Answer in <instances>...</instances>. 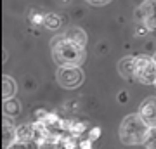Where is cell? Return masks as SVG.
<instances>
[{"label":"cell","mask_w":156,"mask_h":149,"mask_svg":"<svg viewBox=\"0 0 156 149\" xmlns=\"http://www.w3.org/2000/svg\"><path fill=\"white\" fill-rule=\"evenodd\" d=\"M146 149H156V127H151V132L144 142Z\"/></svg>","instance_id":"14"},{"label":"cell","mask_w":156,"mask_h":149,"mask_svg":"<svg viewBox=\"0 0 156 149\" xmlns=\"http://www.w3.org/2000/svg\"><path fill=\"white\" fill-rule=\"evenodd\" d=\"M62 2H68V0H62Z\"/></svg>","instance_id":"20"},{"label":"cell","mask_w":156,"mask_h":149,"mask_svg":"<svg viewBox=\"0 0 156 149\" xmlns=\"http://www.w3.org/2000/svg\"><path fill=\"white\" fill-rule=\"evenodd\" d=\"M139 115L142 116L149 127H156V97L151 95L147 99H144L140 102V108H139Z\"/></svg>","instance_id":"6"},{"label":"cell","mask_w":156,"mask_h":149,"mask_svg":"<svg viewBox=\"0 0 156 149\" xmlns=\"http://www.w3.org/2000/svg\"><path fill=\"white\" fill-rule=\"evenodd\" d=\"M45 115H47V111L45 109H37V113H35V116H37V120H44Z\"/></svg>","instance_id":"19"},{"label":"cell","mask_w":156,"mask_h":149,"mask_svg":"<svg viewBox=\"0 0 156 149\" xmlns=\"http://www.w3.org/2000/svg\"><path fill=\"white\" fill-rule=\"evenodd\" d=\"M118 73L122 75L125 80H132L135 78V55H127L118 62Z\"/></svg>","instance_id":"7"},{"label":"cell","mask_w":156,"mask_h":149,"mask_svg":"<svg viewBox=\"0 0 156 149\" xmlns=\"http://www.w3.org/2000/svg\"><path fill=\"white\" fill-rule=\"evenodd\" d=\"M135 80L146 85L156 83V62L153 57L144 54L135 55Z\"/></svg>","instance_id":"3"},{"label":"cell","mask_w":156,"mask_h":149,"mask_svg":"<svg viewBox=\"0 0 156 149\" xmlns=\"http://www.w3.org/2000/svg\"><path fill=\"white\" fill-rule=\"evenodd\" d=\"M149 132L151 127L142 120V116L139 113H132L125 116L120 125V140L125 146H139L146 142Z\"/></svg>","instance_id":"2"},{"label":"cell","mask_w":156,"mask_h":149,"mask_svg":"<svg viewBox=\"0 0 156 149\" xmlns=\"http://www.w3.org/2000/svg\"><path fill=\"white\" fill-rule=\"evenodd\" d=\"M16 94V83L11 76H4L2 80V97L4 99H11Z\"/></svg>","instance_id":"11"},{"label":"cell","mask_w":156,"mask_h":149,"mask_svg":"<svg viewBox=\"0 0 156 149\" xmlns=\"http://www.w3.org/2000/svg\"><path fill=\"white\" fill-rule=\"evenodd\" d=\"M19 113H21V104H19V101L12 99V97L11 99H4V115L16 118Z\"/></svg>","instance_id":"10"},{"label":"cell","mask_w":156,"mask_h":149,"mask_svg":"<svg viewBox=\"0 0 156 149\" xmlns=\"http://www.w3.org/2000/svg\"><path fill=\"white\" fill-rule=\"evenodd\" d=\"M89 4H92V5H106V4H109L111 0H87Z\"/></svg>","instance_id":"18"},{"label":"cell","mask_w":156,"mask_h":149,"mask_svg":"<svg viewBox=\"0 0 156 149\" xmlns=\"http://www.w3.org/2000/svg\"><path fill=\"white\" fill-rule=\"evenodd\" d=\"M135 19L149 31H156V0H146L140 4L135 11Z\"/></svg>","instance_id":"5"},{"label":"cell","mask_w":156,"mask_h":149,"mask_svg":"<svg viewBox=\"0 0 156 149\" xmlns=\"http://www.w3.org/2000/svg\"><path fill=\"white\" fill-rule=\"evenodd\" d=\"M50 49L57 66H80L85 61V47L64 37V33L52 38Z\"/></svg>","instance_id":"1"},{"label":"cell","mask_w":156,"mask_h":149,"mask_svg":"<svg viewBox=\"0 0 156 149\" xmlns=\"http://www.w3.org/2000/svg\"><path fill=\"white\" fill-rule=\"evenodd\" d=\"M61 17L57 16V14H47L45 16V26L49 28V30H57V28H61Z\"/></svg>","instance_id":"13"},{"label":"cell","mask_w":156,"mask_h":149,"mask_svg":"<svg viewBox=\"0 0 156 149\" xmlns=\"http://www.w3.org/2000/svg\"><path fill=\"white\" fill-rule=\"evenodd\" d=\"M101 137V128L99 127H92L89 132V139L90 140H97V139Z\"/></svg>","instance_id":"16"},{"label":"cell","mask_w":156,"mask_h":149,"mask_svg":"<svg viewBox=\"0 0 156 149\" xmlns=\"http://www.w3.org/2000/svg\"><path fill=\"white\" fill-rule=\"evenodd\" d=\"M45 16L47 14H44L42 11H31L30 12V21L33 24H42V23H45Z\"/></svg>","instance_id":"15"},{"label":"cell","mask_w":156,"mask_h":149,"mask_svg":"<svg viewBox=\"0 0 156 149\" xmlns=\"http://www.w3.org/2000/svg\"><path fill=\"white\" fill-rule=\"evenodd\" d=\"M56 76L57 83L64 88H76L83 82V73L80 66H59Z\"/></svg>","instance_id":"4"},{"label":"cell","mask_w":156,"mask_h":149,"mask_svg":"<svg viewBox=\"0 0 156 149\" xmlns=\"http://www.w3.org/2000/svg\"><path fill=\"white\" fill-rule=\"evenodd\" d=\"M85 130H87V125L83 122H73L71 120V122L66 123V132H69L73 137H80Z\"/></svg>","instance_id":"12"},{"label":"cell","mask_w":156,"mask_h":149,"mask_svg":"<svg viewBox=\"0 0 156 149\" xmlns=\"http://www.w3.org/2000/svg\"><path fill=\"white\" fill-rule=\"evenodd\" d=\"M16 135H17V142L30 144V142H33V139H35V130L31 125H21V127H17Z\"/></svg>","instance_id":"8"},{"label":"cell","mask_w":156,"mask_h":149,"mask_svg":"<svg viewBox=\"0 0 156 149\" xmlns=\"http://www.w3.org/2000/svg\"><path fill=\"white\" fill-rule=\"evenodd\" d=\"M92 142L94 140H90V139H83V140L78 142V147L80 149H92Z\"/></svg>","instance_id":"17"},{"label":"cell","mask_w":156,"mask_h":149,"mask_svg":"<svg viewBox=\"0 0 156 149\" xmlns=\"http://www.w3.org/2000/svg\"><path fill=\"white\" fill-rule=\"evenodd\" d=\"M64 37H68L69 40H73V42H76L80 45H83V47L87 45V35H85V31L82 28H78V26L68 28L66 31H64Z\"/></svg>","instance_id":"9"}]
</instances>
